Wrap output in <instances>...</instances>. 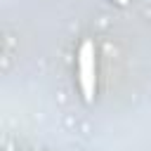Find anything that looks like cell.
Segmentation results:
<instances>
[{
	"mask_svg": "<svg viewBox=\"0 0 151 151\" xmlns=\"http://www.w3.org/2000/svg\"><path fill=\"white\" fill-rule=\"evenodd\" d=\"M116 2H118V5H127V0H116Z\"/></svg>",
	"mask_w": 151,
	"mask_h": 151,
	"instance_id": "7a4b0ae2",
	"label": "cell"
},
{
	"mask_svg": "<svg viewBox=\"0 0 151 151\" xmlns=\"http://www.w3.org/2000/svg\"><path fill=\"white\" fill-rule=\"evenodd\" d=\"M80 87L85 101H92L94 97V45L90 40L80 47Z\"/></svg>",
	"mask_w": 151,
	"mask_h": 151,
	"instance_id": "6da1fadb",
	"label": "cell"
}]
</instances>
